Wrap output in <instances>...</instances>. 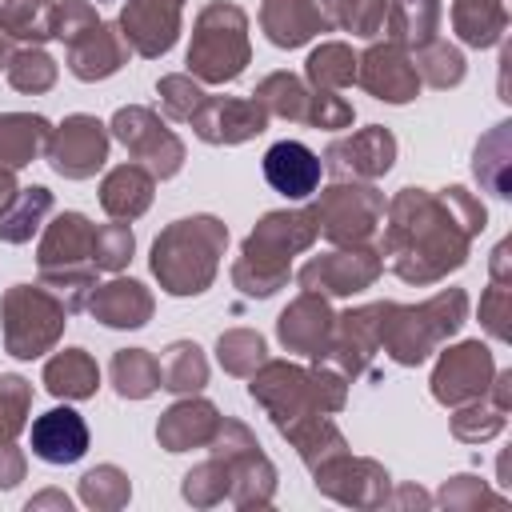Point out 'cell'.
<instances>
[{
  "mask_svg": "<svg viewBox=\"0 0 512 512\" xmlns=\"http://www.w3.org/2000/svg\"><path fill=\"white\" fill-rule=\"evenodd\" d=\"M28 440L44 464H76L88 452V424L76 408H52L32 420Z\"/></svg>",
  "mask_w": 512,
  "mask_h": 512,
  "instance_id": "6da1fadb",
  "label": "cell"
},
{
  "mask_svg": "<svg viewBox=\"0 0 512 512\" xmlns=\"http://www.w3.org/2000/svg\"><path fill=\"white\" fill-rule=\"evenodd\" d=\"M264 180L292 200H304L316 192L320 184V160L312 148H304L300 140H280L264 152Z\"/></svg>",
  "mask_w": 512,
  "mask_h": 512,
  "instance_id": "7a4b0ae2",
  "label": "cell"
}]
</instances>
